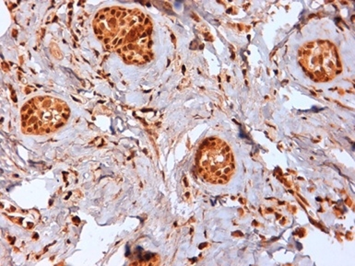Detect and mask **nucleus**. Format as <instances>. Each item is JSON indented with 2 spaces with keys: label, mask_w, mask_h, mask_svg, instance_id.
<instances>
[{
  "label": "nucleus",
  "mask_w": 355,
  "mask_h": 266,
  "mask_svg": "<svg viewBox=\"0 0 355 266\" xmlns=\"http://www.w3.org/2000/svg\"><path fill=\"white\" fill-rule=\"evenodd\" d=\"M69 106L52 97H36L21 109V127L25 133L49 134L62 127L69 119Z\"/></svg>",
  "instance_id": "1"
},
{
  "label": "nucleus",
  "mask_w": 355,
  "mask_h": 266,
  "mask_svg": "<svg viewBox=\"0 0 355 266\" xmlns=\"http://www.w3.org/2000/svg\"><path fill=\"white\" fill-rule=\"evenodd\" d=\"M197 166L200 175L209 183L227 184L236 170L230 145L216 137L205 140L198 150Z\"/></svg>",
  "instance_id": "2"
},
{
  "label": "nucleus",
  "mask_w": 355,
  "mask_h": 266,
  "mask_svg": "<svg viewBox=\"0 0 355 266\" xmlns=\"http://www.w3.org/2000/svg\"><path fill=\"white\" fill-rule=\"evenodd\" d=\"M299 61L304 71L318 82L332 80L343 70L336 47L328 41L304 44L299 50Z\"/></svg>",
  "instance_id": "3"
},
{
  "label": "nucleus",
  "mask_w": 355,
  "mask_h": 266,
  "mask_svg": "<svg viewBox=\"0 0 355 266\" xmlns=\"http://www.w3.org/2000/svg\"><path fill=\"white\" fill-rule=\"evenodd\" d=\"M110 13H111V15H114V14H116V10H112Z\"/></svg>",
  "instance_id": "4"
}]
</instances>
